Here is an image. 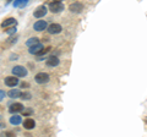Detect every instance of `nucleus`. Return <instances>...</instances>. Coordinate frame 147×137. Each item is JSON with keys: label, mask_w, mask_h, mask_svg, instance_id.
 Instances as JSON below:
<instances>
[{"label": "nucleus", "mask_w": 147, "mask_h": 137, "mask_svg": "<svg viewBox=\"0 0 147 137\" xmlns=\"http://www.w3.org/2000/svg\"><path fill=\"white\" fill-rule=\"evenodd\" d=\"M16 31H17V28H16L15 26H12L11 28L5 30V33H6V34H9V36H12V34H15V33H16Z\"/></svg>", "instance_id": "nucleus-19"}, {"label": "nucleus", "mask_w": 147, "mask_h": 137, "mask_svg": "<svg viewBox=\"0 0 147 137\" xmlns=\"http://www.w3.org/2000/svg\"><path fill=\"white\" fill-rule=\"evenodd\" d=\"M49 9L45 6V5H40L36 9V11L33 12V15L36 19H42V17H44L45 15H47V12H48Z\"/></svg>", "instance_id": "nucleus-3"}, {"label": "nucleus", "mask_w": 147, "mask_h": 137, "mask_svg": "<svg viewBox=\"0 0 147 137\" xmlns=\"http://www.w3.org/2000/svg\"><path fill=\"white\" fill-rule=\"evenodd\" d=\"M44 47H43V44H40V43H37L34 45H32V47H28V52L30 54H32V55H38L39 52L42 50Z\"/></svg>", "instance_id": "nucleus-8"}, {"label": "nucleus", "mask_w": 147, "mask_h": 137, "mask_svg": "<svg viewBox=\"0 0 147 137\" xmlns=\"http://www.w3.org/2000/svg\"><path fill=\"white\" fill-rule=\"evenodd\" d=\"M16 25H17V21L15 19H12V17H9V19H6L1 24V27L3 28H6V27H9V26H16Z\"/></svg>", "instance_id": "nucleus-13"}, {"label": "nucleus", "mask_w": 147, "mask_h": 137, "mask_svg": "<svg viewBox=\"0 0 147 137\" xmlns=\"http://www.w3.org/2000/svg\"><path fill=\"white\" fill-rule=\"evenodd\" d=\"M34 126H36V122H34L33 119L28 118L24 121V127L26 130H32V129H34Z\"/></svg>", "instance_id": "nucleus-12"}, {"label": "nucleus", "mask_w": 147, "mask_h": 137, "mask_svg": "<svg viewBox=\"0 0 147 137\" xmlns=\"http://www.w3.org/2000/svg\"><path fill=\"white\" fill-rule=\"evenodd\" d=\"M9 111L11 114H17L20 111H24V105H22L21 103H13L10 105V108H9Z\"/></svg>", "instance_id": "nucleus-9"}, {"label": "nucleus", "mask_w": 147, "mask_h": 137, "mask_svg": "<svg viewBox=\"0 0 147 137\" xmlns=\"http://www.w3.org/2000/svg\"><path fill=\"white\" fill-rule=\"evenodd\" d=\"M31 93H28V92H21V95H20V98L21 99H24V100H30L31 99Z\"/></svg>", "instance_id": "nucleus-18"}, {"label": "nucleus", "mask_w": 147, "mask_h": 137, "mask_svg": "<svg viewBox=\"0 0 147 137\" xmlns=\"http://www.w3.org/2000/svg\"><path fill=\"white\" fill-rule=\"evenodd\" d=\"M28 3V0H15L13 1V7H22V6H25L26 4Z\"/></svg>", "instance_id": "nucleus-16"}, {"label": "nucleus", "mask_w": 147, "mask_h": 137, "mask_svg": "<svg viewBox=\"0 0 147 137\" xmlns=\"http://www.w3.org/2000/svg\"><path fill=\"white\" fill-rule=\"evenodd\" d=\"M57 1H61V0H57Z\"/></svg>", "instance_id": "nucleus-25"}, {"label": "nucleus", "mask_w": 147, "mask_h": 137, "mask_svg": "<svg viewBox=\"0 0 147 137\" xmlns=\"http://www.w3.org/2000/svg\"><path fill=\"white\" fill-rule=\"evenodd\" d=\"M18 59V56L16 55V54H11L10 55V60H17Z\"/></svg>", "instance_id": "nucleus-21"}, {"label": "nucleus", "mask_w": 147, "mask_h": 137, "mask_svg": "<svg viewBox=\"0 0 147 137\" xmlns=\"http://www.w3.org/2000/svg\"><path fill=\"white\" fill-rule=\"evenodd\" d=\"M0 94H1V97H0V100H3L4 98H5V92H4V91L1 89V91H0Z\"/></svg>", "instance_id": "nucleus-23"}, {"label": "nucleus", "mask_w": 147, "mask_h": 137, "mask_svg": "<svg viewBox=\"0 0 147 137\" xmlns=\"http://www.w3.org/2000/svg\"><path fill=\"white\" fill-rule=\"evenodd\" d=\"M11 71H12V75H15V76H17V77H26L27 74H28L27 68H26L25 66H21V65L13 66Z\"/></svg>", "instance_id": "nucleus-2"}, {"label": "nucleus", "mask_w": 147, "mask_h": 137, "mask_svg": "<svg viewBox=\"0 0 147 137\" xmlns=\"http://www.w3.org/2000/svg\"><path fill=\"white\" fill-rule=\"evenodd\" d=\"M37 43H39V39L37 38V37H32V38H30L26 42V45H27V47H32V45H34Z\"/></svg>", "instance_id": "nucleus-17"}, {"label": "nucleus", "mask_w": 147, "mask_h": 137, "mask_svg": "<svg viewBox=\"0 0 147 137\" xmlns=\"http://www.w3.org/2000/svg\"><path fill=\"white\" fill-rule=\"evenodd\" d=\"M33 28H34V31H37V32L44 31L45 28H48V24H47L45 21H43V20H39V21H37L36 24L33 25Z\"/></svg>", "instance_id": "nucleus-10"}, {"label": "nucleus", "mask_w": 147, "mask_h": 137, "mask_svg": "<svg viewBox=\"0 0 147 137\" xmlns=\"http://www.w3.org/2000/svg\"><path fill=\"white\" fill-rule=\"evenodd\" d=\"M7 95L10 98H20V95H21V92L18 89H15V88H12L10 89V92L7 93Z\"/></svg>", "instance_id": "nucleus-15"}, {"label": "nucleus", "mask_w": 147, "mask_h": 137, "mask_svg": "<svg viewBox=\"0 0 147 137\" xmlns=\"http://www.w3.org/2000/svg\"><path fill=\"white\" fill-rule=\"evenodd\" d=\"M24 114H25V115H30V114H32V110H27V111H25Z\"/></svg>", "instance_id": "nucleus-24"}, {"label": "nucleus", "mask_w": 147, "mask_h": 137, "mask_svg": "<svg viewBox=\"0 0 147 137\" xmlns=\"http://www.w3.org/2000/svg\"><path fill=\"white\" fill-rule=\"evenodd\" d=\"M21 87H22V88H27V87H30V85L27 83V82H22V83H21Z\"/></svg>", "instance_id": "nucleus-22"}, {"label": "nucleus", "mask_w": 147, "mask_h": 137, "mask_svg": "<svg viewBox=\"0 0 147 137\" xmlns=\"http://www.w3.org/2000/svg\"><path fill=\"white\" fill-rule=\"evenodd\" d=\"M49 11L50 12H53V13H59V12H61L64 10V4L61 1H57V0H54V1H52L49 4Z\"/></svg>", "instance_id": "nucleus-1"}, {"label": "nucleus", "mask_w": 147, "mask_h": 137, "mask_svg": "<svg viewBox=\"0 0 147 137\" xmlns=\"http://www.w3.org/2000/svg\"><path fill=\"white\" fill-rule=\"evenodd\" d=\"M4 82H5V85L7 86V87H16V86L18 85V77L15 76V75L13 76H6Z\"/></svg>", "instance_id": "nucleus-4"}, {"label": "nucleus", "mask_w": 147, "mask_h": 137, "mask_svg": "<svg viewBox=\"0 0 147 137\" xmlns=\"http://www.w3.org/2000/svg\"><path fill=\"white\" fill-rule=\"evenodd\" d=\"M21 122H22V118L20 115H16V114H13V116L10 118V124L13 125V126L20 125Z\"/></svg>", "instance_id": "nucleus-14"}, {"label": "nucleus", "mask_w": 147, "mask_h": 137, "mask_svg": "<svg viewBox=\"0 0 147 137\" xmlns=\"http://www.w3.org/2000/svg\"><path fill=\"white\" fill-rule=\"evenodd\" d=\"M34 80H36L37 83L44 85V83H47V82L49 81V75H48V74H45V72H39V74H37V75H36Z\"/></svg>", "instance_id": "nucleus-5"}, {"label": "nucleus", "mask_w": 147, "mask_h": 137, "mask_svg": "<svg viewBox=\"0 0 147 137\" xmlns=\"http://www.w3.org/2000/svg\"><path fill=\"white\" fill-rule=\"evenodd\" d=\"M17 42V37H10V38H9L7 39V44H15Z\"/></svg>", "instance_id": "nucleus-20"}, {"label": "nucleus", "mask_w": 147, "mask_h": 137, "mask_svg": "<svg viewBox=\"0 0 147 137\" xmlns=\"http://www.w3.org/2000/svg\"><path fill=\"white\" fill-rule=\"evenodd\" d=\"M69 10L74 13H80L82 10H84V5H82L81 3H74L69 6Z\"/></svg>", "instance_id": "nucleus-11"}, {"label": "nucleus", "mask_w": 147, "mask_h": 137, "mask_svg": "<svg viewBox=\"0 0 147 137\" xmlns=\"http://www.w3.org/2000/svg\"><path fill=\"white\" fill-rule=\"evenodd\" d=\"M47 31L49 32L50 34H58V33H60V32L63 31V27L59 24H52V25L48 26Z\"/></svg>", "instance_id": "nucleus-7"}, {"label": "nucleus", "mask_w": 147, "mask_h": 137, "mask_svg": "<svg viewBox=\"0 0 147 137\" xmlns=\"http://www.w3.org/2000/svg\"><path fill=\"white\" fill-rule=\"evenodd\" d=\"M59 62H60V60H59L58 56L55 55H50L47 58V60H45V65H47L48 67H55L59 65Z\"/></svg>", "instance_id": "nucleus-6"}]
</instances>
